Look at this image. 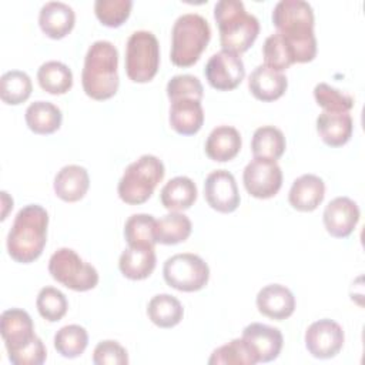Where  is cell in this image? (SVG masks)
<instances>
[{"label": "cell", "mask_w": 365, "mask_h": 365, "mask_svg": "<svg viewBox=\"0 0 365 365\" xmlns=\"http://www.w3.org/2000/svg\"><path fill=\"white\" fill-rule=\"evenodd\" d=\"M272 24L288 43L295 63L312 61L317 56L314 10L304 0H281L272 10Z\"/></svg>", "instance_id": "cell-1"}, {"label": "cell", "mask_w": 365, "mask_h": 365, "mask_svg": "<svg viewBox=\"0 0 365 365\" xmlns=\"http://www.w3.org/2000/svg\"><path fill=\"white\" fill-rule=\"evenodd\" d=\"M48 214L38 204L24 205L14 217L7 234V252L20 264H30L37 259L47 241Z\"/></svg>", "instance_id": "cell-2"}, {"label": "cell", "mask_w": 365, "mask_h": 365, "mask_svg": "<svg viewBox=\"0 0 365 365\" xmlns=\"http://www.w3.org/2000/svg\"><path fill=\"white\" fill-rule=\"evenodd\" d=\"M118 50L111 41H94L84 57L81 84L84 93L93 100H108L115 96L118 78Z\"/></svg>", "instance_id": "cell-3"}, {"label": "cell", "mask_w": 365, "mask_h": 365, "mask_svg": "<svg viewBox=\"0 0 365 365\" xmlns=\"http://www.w3.org/2000/svg\"><path fill=\"white\" fill-rule=\"evenodd\" d=\"M214 19L222 50L241 54L258 37L259 21L254 14L247 13L244 3L240 0H220L214 7Z\"/></svg>", "instance_id": "cell-4"}, {"label": "cell", "mask_w": 365, "mask_h": 365, "mask_svg": "<svg viewBox=\"0 0 365 365\" xmlns=\"http://www.w3.org/2000/svg\"><path fill=\"white\" fill-rule=\"evenodd\" d=\"M211 29L208 21L197 13H185L180 16L171 30L170 58L178 67H190L195 64L208 46Z\"/></svg>", "instance_id": "cell-5"}, {"label": "cell", "mask_w": 365, "mask_h": 365, "mask_svg": "<svg viewBox=\"0 0 365 365\" xmlns=\"http://www.w3.org/2000/svg\"><path fill=\"white\" fill-rule=\"evenodd\" d=\"M164 174L163 161L153 154H144L125 168L117 187L118 197L130 205L143 204L153 195Z\"/></svg>", "instance_id": "cell-6"}, {"label": "cell", "mask_w": 365, "mask_h": 365, "mask_svg": "<svg viewBox=\"0 0 365 365\" xmlns=\"http://www.w3.org/2000/svg\"><path fill=\"white\" fill-rule=\"evenodd\" d=\"M160 66V44L147 30L134 31L125 46V73L134 83L151 81Z\"/></svg>", "instance_id": "cell-7"}, {"label": "cell", "mask_w": 365, "mask_h": 365, "mask_svg": "<svg viewBox=\"0 0 365 365\" xmlns=\"http://www.w3.org/2000/svg\"><path fill=\"white\" fill-rule=\"evenodd\" d=\"M50 275L73 291H88L98 284L97 269L71 248H58L48 259Z\"/></svg>", "instance_id": "cell-8"}, {"label": "cell", "mask_w": 365, "mask_h": 365, "mask_svg": "<svg viewBox=\"0 0 365 365\" xmlns=\"http://www.w3.org/2000/svg\"><path fill=\"white\" fill-rule=\"evenodd\" d=\"M163 275L171 288L182 292H194L207 285L210 268L200 255L182 252L165 259Z\"/></svg>", "instance_id": "cell-9"}, {"label": "cell", "mask_w": 365, "mask_h": 365, "mask_svg": "<svg viewBox=\"0 0 365 365\" xmlns=\"http://www.w3.org/2000/svg\"><path fill=\"white\" fill-rule=\"evenodd\" d=\"M242 181L247 192L255 198H271L282 185V171L277 160L254 157L244 168Z\"/></svg>", "instance_id": "cell-10"}, {"label": "cell", "mask_w": 365, "mask_h": 365, "mask_svg": "<svg viewBox=\"0 0 365 365\" xmlns=\"http://www.w3.org/2000/svg\"><path fill=\"white\" fill-rule=\"evenodd\" d=\"M204 74L212 88L230 91L237 88L244 80L245 67L240 54L228 50H220L208 58Z\"/></svg>", "instance_id": "cell-11"}, {"label": "cell", "mask_w": 365, "mask_h": 365, "mask_svg": "<svg viewBox=\"0 0 365 365\" xmlns=\"http://www.w3.org/2000/svg\"><path fill=\"white\" fill-rule=\"evenodd\" d=\"M345 335L342 327L329 318L312 322L305 331V346L318 359L334 358L344 346Z\"/></svg>", "instance_id": "cell-12"}, {"label": "cell", "mask_w": 365, "mask_h": 365, "mask_svg": "<svg viewBox=\"0 0 365 365\" xmlns=\"http://www.w3.org/2000/svg\"><path fill=\"white\" fill-rule=\"evenodd\" d=\"M0 332L9 356L20 352L37 339L31 317L20 308L3 311L0 317Z\"/></svg>", "instance_id": "cell-13"}, {"label": "cell", "mask_w": 365, "mask_h": 365, "mask_svg": "<svg viewBox=\"0 0 365 365\" xmlns=\"http://www.w3.org/2000/svg\"><path fill=\"white\" fill-rule=\"evenodd\" d=\"M204 197L218 212H232L240 205V192L234 175L227 170L211 171L204 182Z\"/></svg>", "instance_id": "cell-14"}, {"label": "cell", "mask_w": 365, "mask_h": 365, "mask_svg": "<svg viewBox=\"0 0 365 365\" xmlns=\"http://www.w3.org/2000/svg\"><path fill=\"white\" fill-rule=\"evenodd\" d=\"M359 207L349 197H336L328 202L322 220L325 230L335 238H346L359 221Z\"/></svg>", "instance_id": "cell-15"}, {"label": "cell", "mask_w": 365, "mask_h": 365, "mask_svg": "<svg viewBox=\"0 0 365 365\" xmlns=\"http://www.w3.org/2000/svg\"><path fill=\"white\" fill-rule=\"evenodd\" d=\"M241 338L250 346L258 362H269L277 359L284 344V336L278 328L259 322L247 325Z\"/></svg>", "instance_id": "cell-16"}, {"label": "cell", "mask_w": 365, "mask_h": 365, "mask_svg": "<svg viewBox=\"0 0 365 365\" xmlns=\"http://www.w3.org/2000/svg\"><path fill=\"white\" fill-rule=\"evenodd\" d=\"M258 311L275 321L289 318L295 311V297L289 288L281 284H269L257 294Z\"/></svg>", "instance_id": "cell-17"}, {"label": "cell", "mask_w": 365, "mask_h": 365, "mask_svg": "<svg viewBox=\"0 0 365 365\" xmlns=\"http://www.w3.org/2000/svg\"><path fill=\"white\" fill-rule=\"evenodd\" d=\"M76 13L71 6L63 1H47L38 13L41 31L54 40L66 37L74 27Z\"/></svg>", "instance_id": "cell-18"}, {"label": "cell", "mask_w": 365, "mask_h": 365, "mask_svg": "<svg viewBox=\"0 0 365 365\" xmlns=\"http://www.w3.org/2000/svg\"><path fill=\"white\" fill-rule=\"evenodd\" d=\"M287 77L264 64L257 66L248 77V88L259 101L269 103L278 100L287 91Z\"/></svg>", "instance_id": "cell-19"}, {"label": "cell", "mask_w": 365, "mask_h": 365, "mask_svg": "<svg viewBox=\"0 0 365 365\" xmlns=\"http://www.w3.org/2000/svg\"><path fill=\"white\" fill-rule=\"evenodd\" d=\"M168 121L171 128L181 135L198 133L204 124L201 101L194 98H177L171 101Z\"/></svg>", "instance_id": "cell-20"}, {"label": "cell", "mask_w": 365, "mask_h": 365, "mask_svg": "<svg viewBox=\"0 0 365 365\" xmlns=\"http://www.w3.org/2000/svg\"><path fill=\"white\" fill-rule=\"evenodd\" d=\"M324 197L325 184L322 178L315 174H304L292 182L288 201L292 208L302 212H309L318 208Z\"/></svg>", "instance_id": "cell-21"}, {"label": "cell", "mask_w": 365, "mask_h": 365, "mask_svg": "<svg viewBox=\"0 0 365 365\" xmlns=\"http://www.w3.org/2000/svg\"><path fill=\"white\" fill-rule=\"evenodd\" d=\"M242 145L241 134L235 127L218 125L215 127L205 140V154L210 160L225 163L237 157Z\"/></svg>", "instance_id": "cell-22"}, {"label": "cell", "mask_w": 365, "mask_h": 365, "mask_svg": "<svg viewBox=\"0 0 365 365\" xmlns=\"http://www.w3.org/2000/svg\"><path fill=\"white\" fill-rule=\"evenodd\" d=\"M53 187L60 200L66 202H76L86 195L90 187V177L84 167L68 164L56 174Z\"/></svg>", "instance_id": "cell-23"}, {"label": "cell", "mask_w": 365, "mask_h": 365, "mask_svg": "<svg viewBox=\"0 0 365 365\" xmlns=\"http://www.w3.org/2000/svg\"><path fill=\"white\" fill-rule=\"evenodd\" d=\"M317 131L327 145L341 147L351 140L354 121L349 113L322 111L317 118Z\"/></svg>", "instance_id": "cell-24"}, {"label": "cell", "mask_w": 365, "mask_h": 365, "mask_svg": "<svg viewBox=\"0 0 365 365\" xmlns=\"http://www.w3.org/2000/svg\"><path fill=\"white\" fill-rule=\"evenodd\" d=\"M157 257L154 248L145 247H128L118 259V268L121 274L133 281L145 279L155 268Z\"/></svg>", "instance_id": "cell-25"}, {"label": "cell", "mask_w": 365, "mask_h": 365, "mask_svg": "<svg viewBox=\"0 0 365 365\" xmlns=\"http://www.w3.org/2000/svg\"><path fill=\"white\" fill-rule=\"evenodd\" d=\"M197 194L195 182L185 175H178L165 182L160 191V200L164 208L178 212L188 210L195 202Z\"/></svg>", "instance_id": "cell-26"}, {"label": "cell", "mask_w": 365, "mask_h": 365, "mask_svg": "<svg viewBox=\"0 0 365 365\" xmlns=\"http://www.w3.org/2000/svg\"><path fill=\"white\" fill-rule=\"evenodd\" d=\"M26 124L36 134H53L63 121L61 110L50 101H34L26 108Z\"/></svg>", "instance_id": "cell-27"}, {"label": "cell", "mask_w": 365, "mask_h": 365, "mask_svg": "<svg viewBox=\"0 0 365 365\" xmlns=\"http://www.w3.org/2000/svg\"><path fill=\"white\" fill-rule=\"evenodd\" d=\"M150 321L160 328H173L178 325L184 315L181 302L170 294L154 295L147 305Z\"/></svg>", "instance_id": "cell-28"}, {"label": "cell", "mask_w": 365, "mask_h": 365, "mask_svg": "<svg viewBox=\"0 0 365 365\" xmlns=\"http://www.w3.org/2000/svg\"><path fill=\"white\" fill-rule=\"evenodd\" d=\"M37 80L40 87L54 96L64 94L73 87V73L61 61H46L37 71Z\"/></svg>", "instance_id": "cell-29"}, {"label": "cell", "mask_w": 365, "mask_h": 365, "mask_svg": "<svg viewBox=\"0 0 365 365\" xmlns=\"http://www.w3.org/2000/svg\"><path fill=\"white\" fill-rule=\"evenodd\" d=\"M192 230L190 218L181 212L171 211L157 220L155 240L164 245H174L185 241Z\"/></svg>", "instance_id": "cell-30"}, {"label": "cell", "mask_w": 365, "mask_h": 365, "mask_svg": "<svg viewBox=\"0 0 365 365\" xmlns=\"http://www.w3.org/2000/svg\"><path fill=\"white\" fill-rule=\"evenodd\" d=\"M287 143L284 133L274 125H262L254 131L251 151L254 157L278 160L285 151Z\"/></svg>", "instance_id": "cell-31"}, {"label": "cell", "mask_w": 365, "mask_h": 365, "mask_svg": "<svg viewBox=\"0 0 365 365\" xmlns=\"http://www.w3.org/2000/svg\"><path fill=\"white\" fill-rule=\"evenodd\" d=\"M157 220L150 214H133L124 224V238L128 247L154 248Z\"/></svg>", "instance_id": "cell-32"}, {"label": "cell", "mask_w": 365, "mask_h": 365, "mask_svg": "<svg viewBox=\"0 0 365 365\" xmlns=\"http://www.w3.org/2000/svg\"><path fill=\"white\" fill-rule=\"evenodd\" d=\"M31 91V78L24 71L10 70L6 71L0 78V98L6 104H21L30 97Z\"/></svg>", "instance_id": "cell-33"}, {"label": "cell", "mask_w": 365, "mask_h": 365, "mask_svg": "<svg viewBox=\"0 0 365 365\" xmlns=\"http://www.w3.org/2000/svg\"><path fill=\"white\" fill-rule=\"evenodd\" d=\"M88 344V334L84 327L71 324L60 328L54 335V348L64 358L80 356Z\"/></svg>", "instance_id": "cell-34"}, {"label": "cell", "mask_w": 365, "mask_h": 365, "mask_svg": "<svg viewBox=\"0 0 365 365\" xmlns=\"http://www.w3.org/2000/svg\"><path fill=\"white\" fill-rule=\"evenodd\" d=\"M210 365H255L258 364L255 355L245 344L242 338H235L225 345L214 349L210 359Z\"/></svg>", "instance_id": "cell-35"}, {"label": "cell", "mask_w": 365, "mask_h": 365, "mask_svg": "<svg viewBox=\"0 0 365 365\" xmlns=\"http://www.w3.org/2000/svg\"><path fill=\"white\" fill-rule=\"evenodd\" d=\"M262 56L264 66L279 73H282L295 63L288 43L278 31L265 38L262 46Z\"/></svg>", "instance_id": "cell-36"}, {"label": "cell", "mask_w": 365, "mask_h": 365, "mask_svg": "<svg viewBox=\"0 0 365 365\" xmlns=\"http://www.w3.org/2000/svg\"><path fill=\"white\" fill-rule=\"evenodd\" d=\"M36 307L38 314L48 322H57L60 321L68 308V302L66 295L54 288V287H44L40 289L37 299H36Z\"/></svg>", "instance_id": "cell-37"}, {"label": "cell", "mask_w": 365, "mask_h": 365, "mask_svg": "<svg viewBox=\"0 0 365 365\" xmlns=\"http://www.w3.org/2000/svg\"><path fill=\"white\" fill-rule=\"evenodd\" d=\"M314 97L324 111L331 113H349L354 107V98L341 90L331 87L327 83H318L314 88Z\"/></svg>", "instance_id": "cell-38"}, {"label": "cell", "mask_w": 365, "mask_h": 365, "mask_svg": "<svg viewBox=\"0 0 365 365\" xmlns=\"http://www.w3.org/2000/svg\"><path fill=\"white\" fill-rule=\"evenodd\" d=\"M131 7V0H96L94 13L101 24L114 29L130 17Z\"/></svg>", "instance_id": "cell-39"}, {"label": "cell", "mask_w": 365, "mask_h": 365, "mask_svg": "<svg viewBox=\"0 0 365 365\" xmlns=\"http://www.w3.org/2000/svg\"><path fill=\"white\" fill-rule=\"evenodd\" d=\"M167 96L170 101L177 98H194L201 101L204 97V88L201 81L191 74H178L168 80Z\"/></svg>", "instance_id": "cell-40"}, {"label": "cell", "mask_w": 365, "mask_h": 365, "mask_svg": "<svg viewBox=\"0 0 365 365\" xmlns=\"http://www.w3.org/2000/svg\"><path fill=\"white\" fill-rule=\"evenodd\" d=\"M93 362L96 365H125L128 364V355L125 348L117 341L106 339L96 345Z\"/></svg>", "instance_id": "cell-41"}, {"label": "cell", "mask_w": 365, "mask_h": 365, "mask_svg": "<svg viewBox=\"0 0 365 365\" xmlns=\"http://www.w3.org/2000/svg\"><path fill=\"white\" fill-rule=\"evenodd\" d=\"M46 356H47L46 346L43 341L37 336V339L31 345L9 356V361L14 365H41L46 361Z\"/></svg>", "instance_id": "cell-42"}]
</instances>
